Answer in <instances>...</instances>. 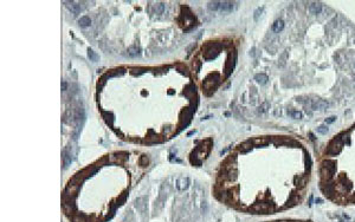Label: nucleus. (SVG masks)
Instances as JSON below:
<instances>
[{
    "label": "nucleus",
    "mask_w": 355,
    "mask_h": 222,
    "mask_svg": "<svg viewBox=\"0 0 355 222\" xmlns=\"http://www.w3.org/2000/svg\"><path fill=\"white\" fill-rule=\"evenodd\" d=\"M281 222H287V221H281Z\"/></svg>",
    "instance_id": "412c9836"
},
{
    "label": "nucleus",
    "mask_w": 355,
    "mask_h": 222,
    "mask_svg": "<svg viewBox=\"0 0 355 222\" xmlns=\"http://www.w3.org/2000/svg\"><path fill=\"white\" fill-rule=\"evenodd\" d=\"M268 142H269V140L265 138V137H258V138H254V140L252 141V143H253V144H257V145H265Z\"/></svg>",
    "instance_id": "f8f14e48"
},
{
    "label": "nucleus",
    "mask_w": 355,
    "mask_h": 222,
    "mask_svg": "<svg viewBox=\"0 0 355 222\" xmlns=\"http://www.w3.org/2000/svg\"><path fill=\"white\" fill-rule=\"evenodd\" d=\"M233 4L230 1H214L210 3L208 9L211 11H223V12H230L233 10Z\"/></svg>",
    "instance_id": "f257e3e1"
},
{
    "label": "nucleus",
    "mask_w": 355,
    "mask_h": 222,
    "mask_svg": "<svg viewBox=\"0 0 355 222\" xmlns=\"http://www.w3.org/2000/svg\"><path fill=\"white\" fill-rule=\"evenodd\" d=\"M295 182H296V184L298 186V188H304L305 184L308 183V179H307L305 176H302V177H298V179H296Z\"/></svg>",
    "instance_id": "1a4fd4ad"
},
{
    "label": "nucleus",
    "mask_w": 355,
    "mask_h": 222,
    "mask_svg": "<svg viewBox=\"0 0 355 222\" xmlns=\"http://www.w3.org/2000/svg\"><path fill=\"white\" fill-rule=\"evenodd\" d=\"M328 106H329V103L326 102V101H321V99H319L317 102H315L313 104V109L314 110H324Z\"/></svg>",
    "instance_id": "20e7f679"
},
{
    "label": "nucleus",
    "mask_w": 355,
    "mask_h": 222,
    "mask_svg": "<svg viewBox=\"0 0 355 222\" xmlns=\"http://www.w3.org/2000/svg\"><path fill=\"white\" fill-rule=\"evenodd\" d=\"M79 24H81L82 26H88L89 24H90V19H89L88 17H82V18L79 19Z\"/></svg>",
    "instance_id": "4468645a"
},
{
    "label": "nucleus",
    "mask_w": 355,
    "mask_h": 222,
    "mask_svg": "<svg viewBox=\"0 0 355 222\" xmlns=\"http://www.w3.org/2000/svg\"><path fill=\"white\" fill-rule=\"evenodd\" d=\"M341 149H342V141H341V138H340V136H339L337 138H334V140L329 143V145H328L326 152H327L328 155L334 156V155L340 154Z\"/></svg>",
    "instance_id": "f03ea898"
},
{
    "label": "nucleus",
    "mask_w": 355,
    "mask_h": 222,
    "mask_svg": "<svg viewBox=\"0 0 355 222\" xmlns=\"http://www.w3.org/2000/svg\"><path fill=\"white\" fill-rule=\"evenodd\" d=\"M309 136H310V138H312L313 141H315V136H314V135L312 134V132H310V134H309Z\"/></svg>",
    "instance_id": "aec40b11"
},
{
    "label": "nucleus",
    "mask_w": 355,
    "mask_h": 222,
    "mask_svg": "<svg viewBox=\"0 0 355 222\" xmlns=\"http://www.w3.org/2000/svg\"><path fill=\"white\" fill-rule=\"evenodd\" d=\"M251 148H252V143H251V142H245V143H243V144L239 147V150H240L242 152H246V151L251 150Z\"/></svg>",
    "instance_id": "ddd939ff"
},
{
    "label": "nucleus",
    "mask_w": 355,
    "mask_h": 222,
    "mask_svg": "<svg viewBox=\"0 0 355 222\" xmlns=\"http://www.w3.org/2000/svg\"><path fill=\"white\" fill-rule=\"evenodd\" d=\"M317 132H320V134L324 135V134H327V132H328V128L324 126V125H321V126L317 128Z\"/></svg>",
    "instance_id": "dca6fc26"
},
{
    "label": "nucleus",
    "mask_w": 355,
    "mask_h": 222,
    "mask_svg": "<svg viewBox=\"0 0 355 222\" xmlns=\"http://www.w3.org/2000/svg\"><path fill=\"white\" fill-rule=\"evenodd\" d=\"M298 201H299L298 194H294V195H291V199L289 200V202H288V204L285 206V208H288V207H292V206L297 204V203H298Z\"/></svg>",
    "instance_id": "9d476101"
},
{
    "label": "nucleus",
    "mask_w": 355,
    "mask_h": 222,
    "mask_svg": "<svg viewBox=\"0 0 355 222\" xmlns=\"http://www.w3.org/2000/svg\"><path fill=\"white\" fill-rule=\"evenodd\" d=\"M283 28H284V21L281 20V19L276 20V21L272 24V31L276 32V33H279Z\"/></svg>",
    "instance_id": "423d86ee"
},
{
    "label": "nucleus",
    "mask_w": 355,
    "mask_h": 222,
    "mask_svg": "<svg viewBox=\"0 0 355 222\" xmlns=\"http://www.w3.org/2000/svg\"><path fill=\"white\" fill-rule=\"evenodd\" d=\"M188 187V179H185V177H181V179L177 181V188L180 190H185Z\"/></svg>",
    "instance_id": "0eeeda50"
},
{
    "label": "nucleus",
    "mask_w": 355,
    "mask_h": 222,
    "mask_svg": "<svg viewBox=\"0 0 355 222\" xmlns=\"http://www.w3.org/2000/svg\"><path fill=\"white\" fill-rule=\"evenodd\" d=\"M309 11L313 14H319L322 11V5L319 4V3H313V4L309 5Z\"/></svg>",
    "instance_id": "39448f33"
},
{
    "label": "nucleus",
    "mask_w": 355,
    "mask_h": 222,
    "mask_svg": "<svg viewBox=\"0 0 355 222\" xmlns=\"http://www.w3.org/2000/svg\"><path fill=\"white\" fill-rule=\"evenodd\" d=\"M334 169H330V168H327V167H322L321 168V179L323 182H328L331 180V177L334 175Z\"/></svg>",
    "instance_id": "7ed1b4c3"
},
{
    "label": "nucleus",
    "mask_w": 355,
    "mask_h": 222,
    "mask_svg": "<svg viewBox=\"0 0 355 222\" xmlns=\"http://www.w3.org/2000/svg\"><path fill=\"white\" fill-rule=\"evenodd\" d=\"M335 119H336V117H334V116H333V117H329V118L326 119V123H327V124H330V123H333Z\"/></svg>",
    "instance_id": "6ab92c4d"
},
{
    "label": "nucleus",
    "mask_w": 355,
    "mask_h": 222,
    "mask_svg": "<svg viewBox=\"0 0 355 222\" xmlns=\"http://www.w3.org/2000/svg\"><path fill=\"white\" fill-rule=\"evenodd\" d=\"M262 12H263V7H258V9H257V11L254 12V20H257V19H258V17L260 16V13H262Z\"/></svg>",
    "instance_id": "f3484780"
},
{
    "label": "nucleus",
    "mask_w": 355,
    "mask_h": 222,
    "mask_svg": "<svg viewBox=\"0 0 355 222\" xmlns=\"http://www.w3.org/2000/svg\"><path fill=\"white\" fill-rule=\"evenodd\" d=\"M254 79L259 83V84H266V82L269 80V78H268V76L266 74H264V73H260V74H256V77H254Z\"/></svg>",
    "instance_id": "9b49d317"
},
{
    "label": "nucleus",
    "mask_w": 355,
    "mask_h": 222,
    "mask_svg": "<svg viewBox=\"0 0 355 222\" xmlns=\"http://www.w3.org/2000/svg\"><path fill=\"white\" fill-rule=\"evenodd\" d=\"M322 190H323V193L326 194V195H328V196H330L334 192H335V187L333 186V184H327V186H322Z\"/></svg>",
    "instance_id": "6e6552de"
},
{
    "label": "nucleus",
    "mask_w": 355,
    "mask_h": 222,
    "mask_svg": "<svg viewBox=\"0 0 355 222\" xmlns=\"http://www.w3.org/2000/svg\"><path fill=\"white\" fill-rule=\"evenodd\" d=\"M89 57H90L93 60H97V56H96L93 51H90V50H89Z\"/></svg>",
    "instance_id": "a211bd4d"
},
{
    "label": "nucleus",
    "mask_w": 355,
    "mask_h": 222,
    "mask_svg": "<svg viewBox=\"0 0 355 222\" xmlns=\"http://www.w3.org/2000/svg\"><path fill=\"white\" fill-rule=\"evenodd\" d=\"M294 118H297V119H301L302 117H303V115H302V112L301 111H290L289 112Z\"/></svg>",
    "instance_id": "2eb2a0df"
}]
</instances>
